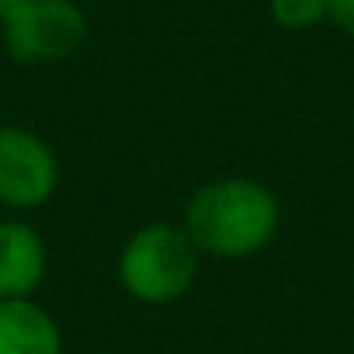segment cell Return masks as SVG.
<instances>
[{
	"mask_svg": "<svg viewBox=\"0 0 354 354\" xmlns=\"http://www.w3.org/2000/svg\"><path fill=\"white\" fill-rule=\"evenodd\" d=\"M278 230L274 195L247 177H226L195 192L185 216V233L195 250L216 257H250L271 243Z\"/></svg>",
	"mask_w": 354,
	"mask_h": 354,
	"instance_id": "6da1fadb",
	"label": "cell"
},
{
	"mask_svg": "<svg viewBox=\"0 0 354 354\" xmlns=\"http://www.w3.org/2000/svg\"><path fill=\"white\" fill-rule=\"evenodd\" d=\"M195 243L185 230L146 226L122 250V285L142 302H174L195 281Z\"/></svg>",
	"mask_w": 354,
	"mask_h": 354,
	"instance_id": "7a4b0ae2",
	"label": "cell"
},
{
	"mask_svg": "<svg viewBox=\"0 0 354 354\" xmlns=\"http://www.w3.org/2000/svg\"><path fill=\"white\" fill-rule=\"evenodd\" d=\"M0 21L8 53L21 63L66 59L87 35L84 11L73 0H15Z\"/></svg>",
	"mask_w": 354,
	"mask_h": 354,
	"instance_id": "3957f363",
	"label": "cell"
},
{
	"mask_svg": "<svg viewBox=\"0 0 354 354\" xmlns=\"http://www.w3.org/2000/svg\"><path fill=\"white\" fill-rule=\"evenodd\" d=\"M56 156L28 129H0V202L11 209H35L56 192Z\"/></svg>",
	"mask_w": 354,
	"mask_h": 354,
	"instance_id": "277c9868",
	"label": "cell"
},
{
	"mask_svg": "<svg viewBox=\"0 0 354 354\" xmlns=\"http://www.w3.org/2000/svg\"><path fill=\"white\" fill-rule=\"evenodd\" d=\"M46 271V250L35 230L0 223V302L25 299Z\"/></svg>",
	"mask_w": 354,
	"mask_h": 354,
	"instance_id": "5b68a950",
	"label": "cell"
},
{
	"mask_svg": "<svg viewBox=\"0 0 354 354\" xmlns=\"http://www.w3.org/2000/svg\"><path fill=\"white\" fill-rule=\"evenodd\" d=\"M0 354H63L53 316L28 299L0 302Z\"/></svg>",
	"mask_w": 354,
	"mask_h": 354,
	"instance_id": "8992f818",
	"label": "cell"
},
{
	"mask_svg": "<svg viewBox=\"0 0 354 354\" xmlns=\"http://www.w3.org/2000/svg\"><path fill=\"white\" fill-rule=\"evenodd\" d=\"M271 18L281 28H313L326 18V0H271Z\"/></svg>",
	"mask_w": 354,
	"mask_h": 354,
	"instance_id": "52a82bcc",
	"label": "cell"
},
{
	"mask_svg": "<svg viewBox=\"0 0 354 354\" xmlns=\"http://www.w3.org/2000/svg\"><path fill=\"white\" fill-rule=\"evenodd\" d=\"M326 15H330L347 35H354V0H326Z\"/></svg>",
	"mask_w": 354,
	"mask_h": 354,
	"instance_id": "ba28073f",
	"label": "cell"
},
{
	"mask_svg": "<svg viewBox=\"0 0 354 354\" xmlns=\"http://www.w3.org/2000/svg\"><path fill=\"white\" fill-rule=\"evenodd\" d=\"M11 4H15V0H0V18L8 15V8H11Z\"/></svg>",
	"mask_w": 354,
	"mask_h": 354,
	"instance_id": "9c48e42d",
	"label": "cell"
}]
</instances>
